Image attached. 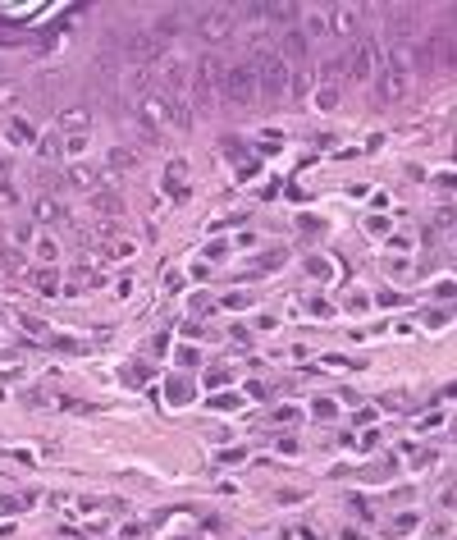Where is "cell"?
Segmentation results:
<instances>
[{
  "label": "cell",
  "instance_id": "cell-1",
  "mask_svg": "<svg viewBox=\"0 0 457 540\" xmlns=\"http://www.w3.org/2000/svg\"><path fill=\"white\" fill-rule=\"evenodd\" d=\"M412 56H407V46L389 42L380 51V69H375V101L380 106H393V101H403L412 92Z\"/></svg>",
  "mask_w": 457,
  "mask_h": 540
},
{
  "label": "cell",
  "instance_id": "cell-2",
  "mask_svg": "<svg viewBox=\"0 0 457 540\" xmlns=\"http://www.w3.org/2000/svg\"><path fill=\"white\" fill-rule=\"evenodd\" d=\"M251 69H256V92H261L265 101H279L283 92H288L293 69L279 60V51H256V56H251Z\"/></svg>",
  "mask_w": 457,
  "mask_h": 540
},
{
  "label": "cell",
  "instance_id": "cell-3",
  "mask_svg": "<svg viewBox=\"0 0 457 540\" xmlns=\"http://www.w3.org/2000/svg\"><path fill=\"white\" fill-rule=\"evenodd\" d=\"M219 78H224V69L215 65V56H201L192 65V83H188V97H192V111H210L219 97Z\"/></svg>",
  "mask_w": 457,
  "mask_h": 540
},
{
  "label": "cell",
  "instance_id": "cell-4",
  "mask_svg": "<svg viewBox=\"0 0 457 540\" xmlns=\"http://www.w3.org/2000/svg\"><path fill=\"white\" fill-rule=\"evenodd\" d=\"M219 97H224L228 106H238V111H247L251 101L261 97V92H256V69H251V60L224 69V78H219Z\"/></svg>",
  "mask_w": 457,
  "mask_h": 540
},
{
  "label": "cell",
  "instance_id": "cell-5",
  "mask_svg": "<svg viewBox=\"0 0 457 540\" xmlns=\"http://www.w3.org/2000/svg\"><path fill=\"white\" fill-rule=\"evenodd\" d=\"M375 69H380V46L375 42H352L348 56H343V78L348 83H375Z\"/></svg>",
  "mask_w": 457,
  "mask_h": 540
},
{
  "label": "cell",
  "instance_id": "cell-6",
  "mask_svg": "<svg viewBox=\"0 0 457 540\" xmlns=\"http://www.w3.org/2000/svg\"><path fill=\"white\" fill-rule=\"evenodd\" d=\"M297 33L306 42H325L329 37V10L325 5H297Z\"/></svg>",
  "mask_w": 457,
  "mask_h": 540
},
{
  "label": "cell",
  "instance_id": "cell-7",
  "mask_svg": "<svg viewBox=\"0 0 457 540\" xmlns=\"http://www.w3.org/2000/svg\"><path fill=\"white\" fill-rule=\"evenodd\" d=\"M238 28V19H233V10H206L201 19H197V33L206 37V42H224L228 33Z\"/></svg>",
  "mask_w": 457,
  "mask_h": 540
},
{
  "label": "cell",
  "instance_id": "cell-8",
  "mask_svg": "<svg viewBox=\"0 0 457 540\" xmlns=\"http://www.w3.org/2000/svg\"><path fill=\"white\" fill-rule=\"evenodd\" d=\"M33 220L37 224H55V220H65L69 211H65V202H60V193H33Z\"/></svg>",
  "mask_w": 457,
  "mask_h": 540
},
{
  "label": "cell",
  "instance_id": "cell-9",
  "mask_svg": "<svg viewBox=\"0 0 457 540\" xmlns=\"http://www.w3.org/2000/svg\"><path fill=\"white\" fill-rule=\"evenodd\" d=\"M306 51H311V42H306L297 28H288V33L279 37V60H283L288 69H302V65H306Z\"/></svg>",
  "mask_w": 457,
  "mask_h": 540
},
{
  "label": "cell",
  "instance_id": "cell-10",
  "mask_svg": "<svg viewBox=\"0 0 457 540\" xmlns=\"http://www.w3.org/2000/svg\"><path fill=\"white\" fill-rule=\"evenodd\" d=\"M361 28V10L357 5H334V10H329V33H357Z\"/></svg>",
  "mask_w": 457,
  "mask_h": 540
},
{
  "label": "cell",
  "instance_id": "cell-11",
  "mask_svg": "<svg viewBox=\"0 0 457 540\" xmlns=\"http://www.w3.org/2000/svg\"><path fill=\"white\" fill-rule=\"evenodd\" d=\"M97 183H101V170L88 165V161H74L65 170V188H97Z\"/></svg>",
  "mask_w": 457,
  "mask_h": 540
},
{
  "label": "cell",
  "instance_id": "cell-12",
  "mask_svg": "<svg viewBox=\"0 0 457 540\" xmlns=\"http://www.w3.org/2000/svg\"><path fill=\"white\" fill-rule=\"evenodd\" d=\"M288 92H293V97H316V65L293 69V78H288Z\"/></svg>",
  "mask_w": 457,
  "mask_h": 540
},
{
  "label": "cell",
  "instance_id": "cell-13",
  "mask_svg": "<svg viewBox=\"0 0 457 540\" xmlns=\"http://www.w3.org/2000/svg\"><path fill=\"white\" fill-rule=\"evenodd\" d=\"M178 33H183V19H178L174 10H165L160 19H156V28H151L156 42H169V37H178Z\"/></svg>",
  "mask_w": 457,
  "mask_h": 540
},
{
  "label": "cell",
  "instance_id": "cell-14",
  "mask_svg": "<svg viewBox=\"0 0 457 540\" xmlns=\"http://www.w3.org/2000/svg\"><path fill=\"white\" fill-rule=\"evenodd\" d=\"M133 161H138V156H133L128 147H115V152H106V174H119V170H133Z\"/></svg>",
  "mask_w": 457,
  "mask_h": 540
},
{
  "label": "cell",
  "instance_id": "cell-15",
  "mask_svg": "<svg viewBox=\"0 0 457 540\" xmlns=\"http://www.w3.org/2000/svg\"><path fill=\"white\" fill-rule=\"evenodd\" d=\"M83 129H88V111H65V115H60V133H65V138H69V133L78 138Z\"/></svg>",
  "mask_w": 457,
  "mask_h": 540
},
{
  "label": "cell",
  "instance_id": "cell-16",
  "mask_svg": "<svg viewBox=\"0 0 457 540\" xmlns=\"http://www.w3.org/2000/svg\"><path fill=\"white\" fill-rule=\"evenodd\" d=\"M37 152H42V161H60V156H65V142H60V133H46Z\"/></svg>",
  "mask_w": 457,
  "mask_h": 540
},
{
  "label": "cell",
  "instance_id": "cell-17",
  "mask_svg": "<svg viewBox=\"0 0 457 540\" xmlns=\"http://www.w3.org/2000/svg\"><path fill=\"white\" fill-rule=\"evenodd\" d=\"M306 275L311 279H334V261H329V256H311V261H306Z\"/></svg>",
  "mask_w": 457,
  "mask_h": 540
},
{
  "label": "cell",
  "instance_id": "cell-18",
  "mask_svg": "<svg viewBox=\"0 0 457 540\" xmlns=\"http://www.w3.org/2000/svg\"><path fill=\"white\" fill-rule=\"evenodd\" d=\"M92 206H97L101 215H106V211H110V215H119L124 202H119V197H106V188H101V193H92Z\"/></svg>",
  "mask_w": 457,
  "mask_h": 540
},
{
  "label": "cell",
  "instance_id": "cell-19",
  "mask_svg": "<svg viewBox=\"0 0 457 540\" xmlns=\"http://www.w3.org/2000/svg\"><path fill=\"white\" fill-rule=\"evenodd\" d=\"M416 522H421L416 513H398V518H393V531H398V536H412V531H416Z\"/></svg>",
  "mask_w": 457,
  "mask_h": 540
},
{
  "label": "cell",
  "instance_id": "cell-20",
  "mask_svg": "<svg viewBox=\"0 0 457 540\" xmlns=\"http://www.w3.org/2000/svg\"><path fill=\"white\" fill-rule=\"evenodd\" d=\"M33 252L42 256V261H55V256H60V247H55L51 238H33Z\"/></svg>",
  "mask_w": 457,
  "mask_h": 540
},
{
  "label": "cell",
  "instance_id": "cell-21",
  "mask_svg": "<svg viewBox=\"0 0 457 540\" xmlns=\"http://www.w3.org/2000/svg\"><path fill=\"white\" fill-rule=\"evenodd\" d=\"M311 412H316L320 421H334L338 417V403H334V398H316V408H311Z\"/></svg>",
  "mask_w": 457,
  "mask_h": 540
},
{
  "label": "cell",
  "instance_id": "cell-22",
  "mask_svg": "<svg viewBox=\"0 0 457 540\" xmlns=\"http://www.w3.org/2000/svg\"><path fill=\"white\" fill-rule=\"evenodd\" d=\"M338 106V88H320L316 92V111H334Z\"/></svg>",
  "mask_w": 457,
  "mask_h": 540
},
{
  "label": "cell",
  "instance_id": "cell-23",
  "mask_svg": "<svg viewBox=\"0 0 457 540\" xmlns=\"http://www.w3.org/2000/svg\"><path fill=\"white\" fill-rule=\"evenodd\" d=\"M188 398H192V389L183 380H169V403H188Z\"/></svg>",
  "mask_w": 457,
  "mask_h": 540
},
{
  "label": "cell",
  "instance_id": "cell-24",
  "mask_svg": "<svg viewBox=\"0 0 457 540\" xmlns=\"http://www.w3.org/2000/svg\"><path fill=\"white\" fill-rule=\"evenodd\" d=\"M83 147H88V138H83V133H78V138H65V156H69V161H78V152H83Z\"/></svg>",
  "mask_w": 457,
  "mask_h": 540
},
{
  "label": "cell",
  "instance_id": "cell-25",
  "mask_svg": "<svg viewBox=\"0 0 457 540\" xmlns=\"http://www.w3.org/2000/svg\"><path fill=\"white\" fill-rule=\"evenodd\" d=\"M348 307H352V311H370V298H366V293H352Z\"/></svg>",
  "mask_w": 457,
  "mask_h": 540
}]
</instances>
